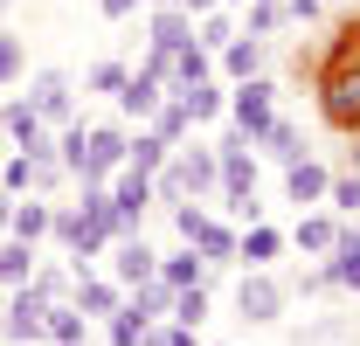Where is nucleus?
I'll list each match as a JSON object with an SVG mask.
<instances>
[{"label": "nucleus", "mask_w": 360, "mask_h": 346, "mask_svg": "<svg viewBox=\"0 0 360 346\" xmlns=\"http://www.w3.org/2000/svg\"><path fill=\"white\" fill-rule=\"evenodd\" d=\"M125 125H84V118H70L63 139H56V160L63 173H77V180H111V173L125 167Z\"/></svg>", "instance_id": "f257e3e1"}, {"label": "nucleus", "mask_w": 360, "mask_h": 346, "mask_svg": "<svg viewBox=\"0 0 360 346\" xmlns=\"http://www.w3.org/2000/svg\"><path fill=\"white\" fill-rule=\"evenodd\" d=\"M319 118L333 132H360V42H354V28L333 49V63L319 70Z\"/></svg>", "instance_id": "f03ea898"}, {"label": "nucleus", "mask_w": 360, "mask_h": 346, "mask_svg": "<svg viewBox=\"0 0 360 346\" xmlns=\"http://www.w3.org/2000/svg\"><path fill=\"white\" fill-rule=\"evenodd\" d=\"M270 118H277V84H270V77H243V84H229V125L243 132L250 146L264 139Z\"/></svg>", "instance_id": "7ed1b4c3"}, {"label": "nucleus", "mask_w": 360, "mask_h": 346, "mask_svg": "<svg viewBox=\"0 0 360 346\" xmlns=\"http://www.w3.org/2000/svg\"><path fill=\"white\" fill-rule=\"evenodd\" d=\"M146 208H153V173L118 167V173H111V222H118V236H139Z\"/></svg>", "instance_id": "20e7f679"}, {"label": "nucleus", "mask_w": 360, "mask_h": 346, "mask_svg": "<svg viewBox=\"0 0 360 346\" xmlns=\"http://www.w3.org/2000/svg\"><path fill=\"white\" fill-rule=\"evenodd\" d=\"M0 132L14 139V153H28V160H56V139H49L42 111H35L28 97H14V104H0Z\"/></svg>", "instance_id": "39448f33"}, {"label": "nucleus", "mask_w": 360, "mask_h": 346, "mask_svg": "<svg viewBox=\"0 0 360 346\" xmlns=\"http://www.w3.org/2000/svg\"><path fill=\"white\" fill-rule=\"evenodd\" d=\"M160 97H167V70H153V63H139L132 77H125V90H118L111 104H118V118H125V125H146V118L160 111Z\"/></svg>", "instance_id": "423d86ee"}, {"label": "nucleus", "mask_w": 360, "mask_h": 346, "mask_svg": "<svg viewBox=\"0 0 360 346\" xmlns=\"http://www.w3.org/2000/svg\"><path fill=\"white\" fill-rule=\"evenodd\" d=\"M28 104L42 111V125H70V118H77V84H70V70H35V77H28Z\"/></svg>", "instance_id": "0eeeda50"}, {"label": "nucleus", "mask_w": 360, "mask_h": 346, "mask_svg": "<svg viewBox=\"0 0 360 346\" xmlns=\"http://www.w3.org/2000/svg\"><path fill=\"white\" fill-rule=\"evenodd\" d=\"M42 319H49V298L35 284H14V305H7V319H0V333L14 346H35L42 340Z\"/></svg>", "instance_id": "6e6552de"}, {"label": "nucleus", "mask_w": 360, "mask_h": 346, "mask_svg": "<svg viewBox=\"0 0 360 346\" xmlns=\"http://www.w3.org/2000/svg\"><path fill=\"white\" fill-rule=\"evenodd\" d=\"M153 277H160V257H153V243H146V236H118L111 284H118V291H139V284H153Z\"/></svg>", "instance_id": "1a4fd4ad"}, {"label": "nucleus", "mask_w": 360, "mask_h": 346, "mask_svg": "<svg viewBox=\"0 0 360 346\" xmlns=\"http://www.w3.org/2000/svg\"><path fill=\"white\" fill-rule=\"evenodd\" d=\"M236 312H243L250 326H270V319H284V291H277V277H270V270H250V277L236 284Z\"/></svg>", "instance_id": "9d476101"}, {"label": "nucleus", "mask_w": 360, "mask_h": 346, "mask_svg": "<svg viewBox=\"0 0 360 346\" xmlns=\"http://www.w3.org/2000/svg\"><path fill=\"white\" fill-rule=\"evenodd\" d=\"M215 70H222L229 84H243V77H264V35H229V49H215Z\"/></svg>", "instance_id": "9b49d317"}, {"label": "nucleus", "mask_w": 360, "mask_h": 346, "mask_svg": "<svg viewBox=\"0 0 360 346\" xmlns=\"http://www.w3.org/2000/svg\"><path fill=\"white\" fill-rule=\"evenodd\" d=\"M167 97H180V111H187L194 125H215V118H229V90L215 84V77H201V84H180V90H167Z\"/></svg>", "instance_id": "f8f14e48"}, {"label": "nucleus", "mask_w": 360, "mask_h": 346, "mask_svg": "<svg viewBox=\"0 0 360 346\" xmlns=\"http://www.w3.org/2000/svg\"><path fill=\"white\" fill-rule=\"evenodd\" d=\"M277 257H284V229H270V222H250V229H236V263H250V270H270Z\"/></svg>", "instance_id": "ddd939ff"}, {"label": "nucleus", "mask_w": 360, "mask_h": 346, "mask_svg": "<svg viewBox=\"0 0 360 346\" xmlns=\"http://www.w3.org/2000/svg\"><path fill=\"white\" fill-rule=\"evenodd\" d=\"M326 187H333V173L319 167V160H291V167H284V194H291L298 208H319Z\"/></svg>", "instance_id": "4468645a"}, {"label": "nucleus", "mask_w": 360, "mask_h": 346, "mask_svg": "<svg viewBox=\"0 0 360 346\" xmlns=\"http://www.w3.org/2000/svg\"><path fill=\"white\" fill-rule=\"evenodd\" d=\"M201 77H215V56L201 42H180L174 56H167V90H180V84H201Z\"/></svg>", "instance_id": "2eb2a0df"}, {"label": "nucleus", "mask_w": 360, "mask_h": 346, "mask_svg": "<svg viewBox=\"0 0 360 346\" xmlns=\"http://www.w3.org/2000/svg\"><path fill=\"white\" fill-rule=\"evenodd\" d=\"M42 340H49V346H84V340H90V319L77 312V305L56 298V305H49V319H42Z\"/></svg>", "instance_id": "dca6fc26"}, {"label": "nucleus", "mask_w": 360, "mask_h": 346, "mask_svg": "<svg viewBox=\"0 0 360 346\" xmlns=\"http://www.w3.org/2000/svg\"><path fill=\"white\" fill-rule=\"evenodd\" d=\"M333 236H340V215H319V208H298V229H291V243H298L305 257H326V250H333Z\"/></svg>", "instance_id": "f3484780"}, {"label": "nucleus", "mask_w": 360, "mask_h": 346, "mask_svg": "<svg viewBox=\"0 0 360 346\" xmlns=\"http://www.w3.org/2000/svg\"><path fill=\"white\" fill-rule=\"evenodd\" d=\"M70 284H77V312H84V319H111L118 298H125L111 277H90V270H84V277H70Z\"/></svg>", "instance_id": "a211bd4d"}, {"label": "nucleus", "mask_w": 360, "mask_h": 346, "mask_svg": "<svg viewBox=\"0 0 360 346\" xmlns=\"http://www.w3.org/2000/svg\"><path fill=\"white\" fill-rule=\"evenodd\" d=\"M326 270H333V284L360 291V229H340V236H333V250H326Z\"/></svg>", "instance_id": "6ab92c4d"}, {"label": "nucleus", "mask_w": 360, "mask_h": 346, "mask_svg": "<svg viewBox=\"0 0 360 346\" xmlns=\"http://www.w3.org/2000/svg\"><path fill=\"white\" fill-rule=\"evenodd\" d=\"M146 28H153V49H167V56H174L180 42H194V14H187V7H153Z\"/></svg>", "instance_id": "aec40b11"}, {"label": "nucleus", "mask_w": 360, "mask_h": 346, "mask_svg": "<svg viewBox=\"0 0 360 346\" xmlns=\"http://www.w3.org/2000/svg\"><path fill=\"white\" fill-rule=\"evenodd\" d=\"M167 160H174V146H167V139H160L153 125H139L132 139H125V167H139V173H160Z\"/></svg>", "instance_id": "412c9836"}, {"label": "nucleus", "mask_w": 360, "mask_h": 346, "mask_svg": "<svg viewBox=\"0 0 360 346\" xmlns=\"http://www.w3.org/2000/svg\"><path fill=\"white\" fill-rule=\"evenodd\" d=\"M160 284H208V257H201V250H194V243H180L174 257H160Z\"/></svg>", "instance_id": "4be33fe9"}, {"label": "nucleus", "mask_w": 360, "mask_h": 346, "mask_svg": "<svg viewBox=\"0 0 360 346\" xmlns=\"http://www.w3.org/2000/svg\"><path fill=\"white\" fill-rule=\"evenodd\" d=\"M174 153H180V167H187V180H194V201L222 187V167H215V146H174Z\"/></svg>", "instance_id": "5701e85b"}, {"label": "nucleus", "mask_w": 360, "mask_h": 346, "mask_svg": "<svg viewBox=\"0 0 360 346\" xmlns=\"http://www.w3.org/2000/svg\"><path fill=\"white\" fill-rule=\"evenodd\" d=\"M257 146H264V153H270V160H277V167H291V160H305V132L291 125V118H270Z\"/></svg>", "instance_id": "b1692460"}, {"label": "nucleus", "mask_w": 360, "mask_h": 346, "mask_svg": "<svg viewBox=\"0 0 360 346\" xmlns=\"http://www.w3.org/2000/svg\"><path fill=\"white\" fill-rule=\"evenodd\" d=\"M28 277H35V243L7 236V243H0V284L14 291V284H28Z\"/></svg>", "instance_id": "393cba45"}, {"label": "nucleus", "mask_w": 360, "mask_h": 346, "mask_svg": "<svg viewBox=\"0 0 360 346\" xmlns=\"http://www.w3.org/2000/svg\"><path fill=\"white\" fill-rule=\"evenodd\" d=\"M49 201H14V222H7V236H21V243H42L49 236Z\"/></svg>", "instance_id": "a878e982"}, {"label": "nucleus", "mask_w": 360, "mask_h": 346, "mask_svg": "<svg viewBox=\"0 0 360 346\" xmlns=\"http://www.w3.org/2000/svg\"><path fill=\"white\" fill-rule=\"evenodd\" d=\"M125 312H139L146 326H153V319H167V312H174V284H160V277H153V284H139L132 298H125Z\"/></svg>", "instance_id": "bb28decb"}, {"label": "nucleus", "mask_w": 360, "mask_h": 346, "mask_svg": "<svg viewBox=\"0 0 360 346\" xmlns=\"http://www.w3.org/2000/svg\"><path fill=\"white\" fill-rule=\"evenodd\" d=\"M153 194L167 201V208H180V201H194V180H187V167H180V153L167 160V167L153 173Z\"/></svg>", "instance_id": "cd10ccee"}, {"label": "nucleus", "mask_w": 360, "mask_h": 346, "mask_svg": "<svg viewBox=\"0 0 360 346\" xmlns=\"http://www.w3.org/2000/svg\"><path fill=\"white\" fill-rule=\"evenodd\" d=\"M146 125L160 132V139H167V146H187V132H194V118H187V111H180V97H160V111H153V118H146Z\"/></svg>", "instance_id": "c85d7f7f"}, {"label": "nucleus", "mask_w": 360, "mask_h": 346, "mask_svg": "<svg viewBox=\"0 0 360 346\" xmlns=\"http://www.w3.org/2000/svg\"><path fill=\"white\" fill-rule=\"evenodd\" d=\"M201 257H208V270H222V263H236V229L229 222H208L201 229V243H194Z\"/></svg>", "instance_id": "c756f323"}, {"label": "nucleus", "mask_w": 360, "mask_h": 346, "mask_svg": "<svg viewBox=\"0 0 360 346\" xmlns=\"http://www.w3.org/2000/svg\"><path fill=\"white\" fill-rule=\"evenodd\" d=\"M167 319H180V326H201V319H208V284H180Z\"/></svg>", "instance_id": "7c9ffc66"}, {"label": "nucleus", "mask_w": 360, "mask_h": 346, "mask_svg": "<svg viewBox=\"0 0 360 346\" xmlns=\"http://www.w3.org/2000/svg\"><path fill=\"white\" fill-rule=\"evenodd\" d=\"M243 7H250V14H243V35H277V28H284V7H277V0H243Z\"/></svg>", "instance_id": "2f4dec72"}, {"label": "nucleus", "mask_w": 360, "mask_h": 346, "mask_svg": "<svg viewBox=\"0 0 360 346\" xmlns=\"http://www.w3.org/2000/svg\"><path fill=\"white\" fill-rule=\"evenodd\" d=\"M125 77H132V70H125V63H90V77H84V90H90V97H118V90H125Z\"/></svg>", "instance_id": "473e14b6"}, {"label": "nucleus", "mask_w": 360, "mask_h": 346, "mask_svg": "<svg viewBox=\"0 0 360 346\" xmlns=\"http://www.w3.org/2000/svg\"><path fill=\"white\" fill-rule=\"evenodd\" d=\"M229 35H236V21H229L222 7H215V14H201V21H194V42L208 49V56H215V49H229Z\"/></svg>", "instance_id": "72a5a7b5"}, {"label": "nucleus", "mask_w": 360, "mask_h": 346, "mask_svg": "<svg viewBox=\"0 0 360 346\" xmlns=\"http://www.w3.org/2000/svg\"><path fill=\"white\" fill-rule=\"evenodd\" d=\"M139 346H194V326H180V319H153V326L139 333Z\"/></svg>", "instance_id": "f704fd0d"}, {"label": "nucleus", "mask_w": 360, "mask_h": 346, "mask_svg": "<svg viewBox=\"0 0 360 346\" xmlns=\"http://www.w3.org/2000/svg\"><path fill=\"white\" fill-rule=\"evenodd\" d=\"M21 70H28V49H21V35L0 28V84H21Z\"/></svg>", "instance_id": "c9c22d12"}, {"label": "nucleus", "mask_w": 360, "mask_h": 346, "mask_svg": "<svg viewBox=\"0 0 360 346\" xmlns=\"http://www.w3.org/2000/svg\"><path fill=\"white\" fill-rule=\"evenodd\" d=\"M49 236H56L63 250H77V243H84V208H56V215H49Z\"/></svg>", "instance_id": "e433bc0d"}, {"label": "nucleus", "mask_w": 360, "mask_h": 346, "mask_svg": "<svg viewBox=\"0 0 360 346\" xmlns=\"http://www.w3.org/2000/svg\"><path fill=\"white\" fill-rule=\"evenodd\" d=\"M326 201H333V215H360V173H340L326 187Z\"/></svg>", "instance_id": "4c0bfd02"}, {"label": "nucleus", "mask_w": 360, "mask_h": 346, "mask_svg": "<svg viewBox=\"0 0 360 346\" xmlns=\"http://www.w3.org/2000/svg\"><path fill=\"white\" fill-rule=\"evenodd\" d=\"M208 222H215V215H208V208H194V201H180V208H174L180 243H201V229H208Z\"/></svg>", "instance_id": "58836bf2"}, {"label": "nucleus", "mask_w": 360, "mask_h": 346, "mask_svg": "<svg viewBox=\"0 0 360 346\" xmlns=\"http://www.w3.org/2000/svg\"><path fill=\"white\" fill-rule=\"evenodd\" d=\"M139 333H146V319L125 312V298H118V312H111V346H139Z\"/></svg>", "instance_id": "ea45409f"}, {"label": "nucleus", "mask_w": 360, "mask_h": 346, "mask_svg": "<svg viewBox=\"0 0 360 346\" xmlns=\"http://www.w3.org/2000/svg\"><path fill=\"white\" fill-rule=\"evenodd\" d=\"M28 284H35V291H42L49 305H56V298H63V291H70V277H63L56 263H42V257H35V277H28Z\"/></svg>", "instance_id": "a19ab883"}, {"label": "nucleus", "mask_w": 360, "mask_h": 346, "mask_svg": "<svg viewBox=\"0 0 360 346\" xmlns=\"http://www.w3.org/2000/svg\"><path fill=\"white\" fill-rule=\"evenodd\" d=\"M28 173H35V160H28V153H14V160L0 167V187H7V194H28Z\"/></svg>", "instance_id": "79ce46f5"}, {"label": "nucleus", "mask_w": 360, "mask_h": 346, "mask_svg": "<svg viewBox=\"0 0 360 346\" xmlns=\"http://www.w3.org/2000/svg\"><path fill=\"white\" fill-rule=\"evenodd\" d=\"M277 7H284V21H305V28L326 14V0H277Z\"/></svg>", "instance_id": "37998d69"}, {"label": "nucleus", "mask_w": 360, "mask_h": 346, "mask_svg": "<svg viewBox=\"0 0 360 346\" xmlns=\"http://www.w3.org/2000/svg\"><path fill=\"white\" fill-rule=\"evenodd\" d=\"M97 7H104V21H125V14H139V7H146V0H97Z\"/></svg>", "instance_id": "c03bdc74"}, {"label": "nucleus", "mask_w": 360, "mask_h": 346, "mask_svg": "<svg viewBox=\"0 0 360 346\" xmlns=\"http://www.w3.org/2000/svg\"><path fill=\"white\" fill-rule=\"evenodd\" d=\"M14 201H21V194H7V187H0V236H7V222H14Z\"/></svg>", "instance_id": "a18cd8bd"}, {"label": "nucleus", "mask_w": 360, "mask_h": 346, "mask_svg": "<svg viewBox=\"0 0 360 346\" xmlns=\"http://www.w3.org/2000/svg\"><path fill=\"white\" fill-rule=\"evenodd\" d=\"M347 139H354V167H360V132H347Z\"/></svg>", "instance_id": "49530a36"}, {"label": "nucleus", "mask_w": 360, "mask_h": 346, "mask_svg": "<svg viewBox=\"0 0 360 346\" xmlns=\"http://www.w3.org/2000/svg\"><path fill=\"white\" fill-rule=\"evenodd\" d=\"M146 7H180V0H146Z\"/></svg>", "instance_id": "de8ad7c7"}, {"label": "nucleus", "mask_w": 360, "mask_h": 346, "mask_svg": "<svg viewBox=\"0 0 360 346\" xmlns=\"http://www.w3.org/2000/svg\"><path fill=\"white\" fill-rule=\"evenodd\" d=\"M222 7H243V0H222Z\"/></svg>", "instance_id": "09e8293b"}, {"label": "nucleus", "mask_w": 360, "mask_h": 346, "mask_svg": "<svg viewBox=\"0 0 360 346\" xmlns=\"http://www.w3.org/2000/svg\"><path fill=\"white\" fill-rule=\"evenodd\" d=\"M326 7H340V0H326Z\"/></svg>", "instance_id": "8fccbe9b"}]
</instances>
